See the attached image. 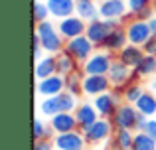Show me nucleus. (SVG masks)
Listing matches in <instances>:
<instances>
[{
	"label": "nucleus",
	"instance_id": "f257e3e1",
	"mask_svg": "<svg viewBox=\"0 0 156 150\" xmlns=\"http://www.w3.org/2000/svg\"><path fill=\"white\" fill-rule=\"evenodd\" d=\"M34 32L38 34V38H40V42H42V47H44V51H46V54L57 55L59 51L65 50V40H63V36L59 34L57 26H53L50 20L36 24V30Z\"/></svg>",
	"mask_w": 156,
	"mask_h": 150
},
{
	"label": "nucleus",
	"instance_id": "f03ea898",
	"mask_svg": "<svg viewBox=\"0 0 156 150\" xmlns=\"http://www.w3.org/2000/svg\"><path fill=\"white\" fill-rule=\"evenodd\" d=\"M119 26H122L121 20H105V18H99V20H95V22H89L87 24L85 36L95 44V47H103V44H105V40L109 38L111 30H115V28H119Z\"/></svg>",
	"mask_w": 156,
	"mask_h": 150
},
{
	"label": "nucleus",
	"instance_id": "7ed1b4c3",
	"mask_svg": "<svg viewBox=\"0 0 156 150\" xmlns=\"http://www.w3.org/2000/svg\"><path fill=\"white\" fill-rule=\"evenodd\" d=\"M115 61L111 51H95L85 63H81V71L85 75H107L111 69V63Z\"/></svg>",
	"mask_w": 156,
	"mask_h": 150
},
{
	"label": "nucleus",
	"instance_id": "20e7f679",
	"mask_svg": "<svg viewBox=\"0 0 156 150\" xmlns=\"http://www.w3.org/2000/svg\"><path fill=\"white\" fill-rule=\"evenodd\" d=\"M122 101V95H121V89H115V91H107V93H101V95L93 97V105H95L99 117L103 119H111L115 115V111L119 109Z\"/></svg>",
	"mask_w": 156,
	"mask_h": 150
},
{
	"label": "nucleus",
	"instance_id": "39448f33",
	"mask_svg": "<svg viewBox=\"0 0 156 150\" xmlns=\"http://www.w3.org/2000/svg\"><path fill=\"white\" fill-rule=\"evenodd\" d=\"M95 50H97L95 44H93L85 34L65 42V51H67L69 55H73V58H75L79 63H85V61H87V59L95 54Z\"/></svg>",
	"mask_w": 156,
	"mask_h": 150
},
{
	"label": "nucleus",
	"instance_id": "423d86ee",
	"mask_svg": "<svg viewBox=\"0 0 156 150\" xmlns=\"http://www.w3.org/2000/svg\"><path fill=\"white\" fill-rule=\"evenodd\" d=\"M113 132H115L113 120H111V119H103V117H101L97 123H93L91 127L85 128L83 134H85L87 144L95 146V144H101V142H105L107 138H111V136H113Z\"/></svg>",
	"mask_w": 156,
	"mask_h": 150
},
{
	"label": "nucleus",
	"instance_id": "0eeeda50",
	"mask_svg": "<svg viewBox=\"0 0 156 150\" xmlns=\"http://www.w3.org/2000/svg\"><path fill=\"white\" fill-rule=\"evenodd\" d=\"M125 30H126L129 44H133V46H140L142 47L150 38H152V32H150L148 22L138 20V18H133L130 22H126L125 24Z\"/></svg>",
	"mask_w": 156,
	"mask_h": 150
},
{
	"label": "nucleus",
	"instance_id": "6e6552de",
	"mask_svg": "<svg viewBox=\"0 0 156 150\" xmlns=\"http://www.w3.org/2000/svg\"><path fill=\"white\" fill-rule=\"evenodd\" d=\"M136 117H138V109L130 103H125L122 101L119 105V109L115 111V115L111 117L115 128H129V131H134V124H136Z\"/></svg>",
	"mask_w": 156,
	"mask_h": 150
},
{
	"label": "nucleus",
	"instance_id": "1a4fd4ad",
	"mask_svg": "<svg viewBox=\"0 0 156 150\" xmlns=\"http://www.w3.org/2000/svg\"><path fill=\"white\" fill-rule=\"evenodd\" d=\"M109 79L113 89H122L125 85H129L130 81H136V75H134V69L129 65H125L122 61H119L115 58V61L111 63V69H109Z\"/></svg>",
	"mask_w": 156,
	"mask_h": 150
},
{
	"label": "nucleus",
	"instance_id": "9d476101",
	"mask_svg": "<svg viewBox=\"0 0 156 150\" xmlns=\"http://www.w3.org/2000/svg\"><path fill=\"white\" fill-rule=\"evenodd\" d=\"M55 150H85L87 140H85L83 131H71V132H61L53 136Z\"/></svg>",
	"mask_w": 156,
	"mask_h": 150
},
{
	"label": "nucleus",
	"instance_id": "9b49d317",
	"mask_svg": "<svg viewBox=\"0 0 156 150\" xmlns=\"http://www.w3.org/2000/svg\"><path fill=\"white\" fill-rule=\"evenodd\" d=\"M57 30L63 36V40L67 42V40H73V38H77V36H83L85 30H87V22H85L83 18H79L77 14H73V16H69V18L59 20V22H57Z\"/></svg>",
	"mask_w": 156,
	"mask_h": 150
},
{
	"label": "nucleus",
	"instance_id": "f8f14e48",
	"mask_svg": "<svg viewBox=\"0 0 156 150\" xmlns=\"http://www.w3.org/2000/svg\"><path fill=\"white\" fill-rule=\"evenodd\" d=\"M99 14L105 20H121V22H125L130 12H129L126 0H105V2L99 4Z\"/></svg>",
	"mask_w": 156,
	"mask_h": 150
},
{
	"label": "nucleus",
	"instance_id": "ddd939ff",
	"mask_svg": "<svg viewBox=\"0 0 156 150\" xmlns=\"http://www.w3.org/2000/svg\"><path fill=\"white\" fill-rule=\"evenodd\" d=\"M63 91H65V77L59 73L50 75L46 79H40L36 83V93L40 97H53V95H59Z\"/></svg>",
	"mask_w": 156,
	"mask_h": 150
},
{
	"label": "nucleus",
	"instance_id": "4468645a",
	"mask_svg": "<svg viewBox=\"0 0 156 150\" xmlns=\"http://www.w3.org/2000/svg\"><path fill=\"white\" fill-rule=\"evenodd\" d=\"M113 89L109 75H85L83 77V95L97 97L101 93H107Z\"/></svg>",
	"mask_w": 156,
	"mask_h": 150
},
{
	"label": "nucleus",
	"instance_id": "2eb2a0df",
	"mask_svg": "<svg viewBox=\"0 0 156 150\" xmlns=\"http://www.w3.org/2000/svg\"><path fill=\"white\" fill-rule=\"evenodd\" d=\"M50 127L53 128L55 134L61 132H71V131H79V124H77L75 113H57L55 117L50 119Z\"/></svg>",
	"mask_w": 156,
	"mask_h": 150
},
{
	"label": "nucleus",
	"instance_id": "dca6fc26",
	"mask_svg": "<svg viewBox=\"0 0 156 150\" xmlns=\"http://www.w3.org/2000/svg\"><path fill=\"white\" fill-rule=\"evenodd\" d=\"M75 119H77V124H79V131H85L93 123H97L101 117L93 103H79V107L75 109Z\"/></svg>",
	"mask_w": 156,
	"mask_h": 150
},
{
	"label": "nucleus",
	"instance_id": "f3484780",
	"mask_svg": "<svg viewBox=\"0 0 156 150\" xmlns=\"http://www.w3.org/2000/svg\"><path fill=\"white\" fill-rule=\"evenodd\" d=\"M46 2H48V8H50V16H53L57 20L73 16L77 8L75 0H46Z\"/></svg>",
	"mask_w": 156,
	"mask_h": 150
},
{
	"label": "nucleus",
	"instance_id": "a211bd4d",
	"mask_svg": "<svg viewBox=\"0 0 156 150\" xmlns=\"http://www.w3.org/2000/svg\"><path fill=\"white\" fill-rule=\"evenodd\" d=\"M126 44H129L126 30H125V26H119V28H115V30H111L109 38H107L105 44H103V50L111 51V54H119Z\"/></svg>",
	"mask_w": 156,
	"mask_h": 150
},
{
	"label": "nucleus",
	"instance_id": "6ab92c4d",
	"mask_svg": "<svg viewBox=\"0 0 156 150\" xmlns=\"http://www.w3.org/2000/svg\"><path fill=\"white\" fill-rule=\"evenodd\" d=\"M142 58H144V50H142L140 46H133V44H126V46L117 54L119 61H122L125 65L133 67V69L142 61Z\"/></svg>",
	"mask_w": 156,
	"mask_h": 150
},
{
	"label": "nucleus",
	"instance_id": "aec40b11",
	"mask_svg": "<svg viewBox=\"0 0 156 150\" xmlns=\"http://www.w3.org/2000/svg\"><path fill=\"white\" fill-rule=\"evenodd\" d=\"M57 73V63H55V55L51 54H46L44 58H40L36 61V67H34V75H36V81L40 79H46L50 75H55Z\"/></svg>",
	"mask_w": 156,
	"mask_h": 150
},
{
	"label": "nucleus",
	"instance_id": "412c9836",
	"mask_svg": "<svg viewBox=\"0 0 156 150\" xmlns=\"http://www.w3.org/2000/svg\"><path fill=\"white\" fill-rule=\"evenodd\" d=\"M111 140H113V150H133L134 131H129V128H115Z\"/></svg>",
	"mask_w": 156,
	"mask_h": 150
},
{
	"label": "nucleus",
	"instance_id": "4be33fe9",
	"mask_svg": "<svg viewBox=\"0 0 156 150\" xmlns=\"http://www.w3.org/2000/svg\"><path fill=\"white\" fill-rule=\"evenodd\" d=\"M55 63H57V73L59 75H63V77H67L69 73H73V71H77V69H81V63L77 61L73 55H69L67 51H59V54L55 55Z\"/></svg>",
	"mask_w": 156,
	"mask_h": 150
},
{
	"label": "nucleus",
	"instance_id": "5701e85b",
	"mask_svg": "<svg viewBox=\"0 0 156 150\" xmlns=\"http://www.w3.org/2000/svg\"><path fill=\"white\" fill-rule=\"evenodd\" d=\"M75 14L79 18H83L85 22H95V20L101 18L99 14V2L95 0H85V2H77V8H75Z\"/></svg>",
	"mask_w": 156,
	"mask_h": 150
},
{
	"label": "nucleus",
	"instance_id": "b1692460",
	"mask_svg": "<svg viewBox=\"0 0 156 150\" xmlns=\"http://www.w3.org/2000/svg\"><path fill=\"white\" fill-rule=\"evenodd\" d=\"M38 111H40V115H42V117H48V119L55 117L57 113H63V111H61V99H59V95L44 97V99L40 101V105H38Z\"/></svg>",
	"mask_w": 156,
	"mask_h": 150
},
{
	"label": "nucleus",
	"instance_id": "393cba45",
	"mask_svg": "<svg viewBox=\"0 0 156 150\" xmlns=\"http://www.w3.org/2000/svg\"><path fill=\"white\" fill-rule=\"evenodd\" d=\"M134 107L138 109V113H142V115H146L148 119H152L156 115V95L150 91H144L142 93V97L134 103Z\"/></svg>",
	"mask_w": 156,
	"mask_h": 150
},
{
	"label": "nucleus",
	"instance_id": "a878e982",
	"mask_svg": "<svg viewBox=\"0 0 156 150\" xmlns=\"http://www.w3.org/2000/svg\"><path fill=\"white\" fill-rule=\"evenodd\" d=\"M156 73V55L144 54L142 61L134 67V75L136 79H146V77H152Z\"/></svg>",
	"mask_w": 156,
	"mask_h": 150
},
{
	"label": "nucleus",
	"instance_id": "bb28decb",
	"mask_svg": "<svg viewBox=\"0 0 156 150\" xmlns=\"http://www.w3.org/2000/svg\"><path fill=\"white\" fill-rule=\"evenodd\" d=\"M144 91H146V89L142 87V85L138 83V79H136V81H130L129 85H125V87L121 89V95H122V101H125V103L134 105L142 97V93H144Z\"/></svg>",
	"mask_w": 156,
	"mask_h": 150
},
{
	"label": "nucleus",
	"instance_id": "cd10ccee",
	"mask_svg": "<svg viewBox=\"0 0 156 150\" xmlns=\"http://www.w3.org/2000/svg\"><path fill=\"white\" fill-rule=\"evenodd\" d=\"M83 77H85V73L81 69L69 73L67 77H65V91L73 93L75 97H81L83 95Z\"/></svg>",
	"mask_w": 156,
	"mask_h": 150
},
{
	"label": "nucleus",
	"instance_id": "c85d7f7f",
	"mask_svg": "<svg viewBox=\"0 0 156 150\" xmlns=\"http://www.w3.org/2000/svg\"><path fill=\"white\" fill-rule=\"evenodd\" d=\"M55 132L50 127V123H44L40 117L34 119V140H42V138H53Z\"/></svg>",
	"mask_w": 156,
	"mask_h": 150
},
{
	"label": "nucleus",
	"instance_id": "c756f323",
	"mask_svg": "<svg viewBox=\"0 0 156 150\" xmlns=\"http://www.w3.org/2000/svg\"><path fill=\"white\" fill-rule=\"evenodd\" d=\"M133 150H156V140L146 132H134Z\"/></svg>",
	"mask_w": 156,
	"mask_h": 150
},
{
	"label": "nucleus",
	"instance_id": "7c9ffc66",
	"mask_svg": "<svg viewBox=\"0 0 156 150\" xmlns=\"http://www.w3.org/2000/svg\"><path fill=\"white\" fill-rule=\"evenodd\" d=\"M48 16H50V8H48L46 0H34V20H36V24L46 22Z\"/></svg>",
	"mask_w": 156,
	"mask_h": 150
},
{
	"label": "nucleus",
	"instance_id": "2f4dec72",
	"mask_svg": "<svg viewBox=\"0 0 156 150\" xmlns=\"http://www.w3.org/2000/svg\"><path fill=\"white\" fill-rule=\"evenodd\" d=\"M126 4H129V12L130 14H136V12H140L142 8L152 6L154 0H126Z\"/></svg>",
	"mask_w": 156,
	"mask_h": 150
},
{
	"label": "nucleus",
	"instance_id": "473e14b6",
	"mask_svg": "<svg viewBox=\"0 0 156 150\" xmlns=\"http://www.w3.org/2000/svg\"><path fill=\"white\" fill-rule=\"evenodd\" d=\"M34 150H55L53 138H42V140H34Z\"/></svg>",
	"mask_w": 156,
	"mask_h": 150
},
{
	"label": "nucleus",
	"instance_id": "72a5a7b5",
	"mask_svg": "<svg viewBox=\"0 0 156 150\" xmlns=\"http://www.w3.org/2000/svg\"><path fill=\"white\" fill-rule=\"evenodd\" d=\"M32 47H34V59L38 61V59L42 58L44 47H42V42H40V38H38V34H36V32H34V38H32Z\"/></svg>",
	"mask_w": 156,
	"mask_h": 150
},
{
	"label": "nucleus",
	"instance_id": "f704fd0d",
	"mask_svg": "<svg viewBox=\"0 0 156 150\" xmlns=\"http://www.w3.org/2000/svg\"><path fill=\"white\" fill-rule=\"evenodd\" d=\"M133 18H138V20H144V22H148L150 18L154 16V10H152V6H148V8H142L140 12H136V14H130Z\"/></svg>",
	"mask_w": 156,
	"mask_h": 150
},
{
	"label": "nucleus",
	"instance_id": "c9c22d12",
	"mask_svg": "<svg viewBox=\"0 0 156 150\" xmlns=\"http://www.w3.org/2000/svg\"><path fill=\"white\" fill-rule=\"evenodd\" d=\"M146 124H148V117L142 115V113H138V117H136V124H134V132H144Z\"/></svg>",
	"mask_w": 156,
	"mask_h": 150
},
{
	"label": "nucleus",
	"instance_id": "e433bc0d",
	"mask_svg": "<svg viewBox=\"0 0 156 150\" xmlns=\"http://www.w3.org/2000/svg\"><path fill=\"white\" fill-rule=\"evenodd\" d=\"M142 50H144V54H150V55H156V38L152 36V38L148 40V42L142 46Z\"/></svg>",
	"mask_w": 156,
	"mask_h": 150
},
{
	"label": "nucleus",
	"instance_id": "4c0bfd02",
	"mask_svg": "<svg viewBox=\"0 0 156 150\" xmlns=\"http://www.w3.org/2000/svg\"><path fill=\"white\" fill-rule=\"evenodd\" d=\"M144 132H146L148 136H152V138L156 140V119H148V124H146Z\"/></svg>",
	"mask_w": 156,
	"mask_h": 150
},
{
	"label": "nucleus",
	"instance_id": "58836bf2",
	"mask_svg": "<svg viewBox=\"0 0 156 150\" xmlns=\"http://www.w3.org/2000/svg\"><path fill=\"white\" fill-rule=\"evenodd\" d=\"M148 26H150V32H152V36L156 38V16H152V18L148 20Z\"/></svg>",
	"mask_w": 156,
	"mask_h": 150
},
{
	"label": "nucleus",
	"instance_id": "ea45409f",
	"mask_svg": "<svg viewBox=\"0 0 156 150\" xmlns=\"http://www.w3.org/2000/svg\"><path fill=\"white\" fill-rule=\"evenodd\" d=\"M152 10H154V16H156V0H154V4H152Z\"/></svg>",
	"mask_w": 156,
	"mask_h": 150
},
{
	"label": "nucleus",
	"instance_id": "a19ab883",
	"mask_svg": "<svg viewBox=\"0 0 156 150\" xmlns=\"http://www.w3.org/2000/svg\"><path fill=\"white\" fill-rule=\"evenodd\" d=\"M95 2H99V4H101V2H105V0H95Z\"/></svg>",
	"mask_w": 156,
	"mask_h": 150
},
{
	"label": "nucleus",
	"instance_id": "79ce46f5",
	"mask_svg": "<svg viewBox=\"0 0 156 150\" xmlns=\"http://www.w3.org/2000/svg\"><path fill=\"white\" fill-rule=\"evenodd\" d=\"M75 2H85V0H75Z\"/></svg>",
	"mask_w": 156,
	"mask_h": 150
}]
</instances>
